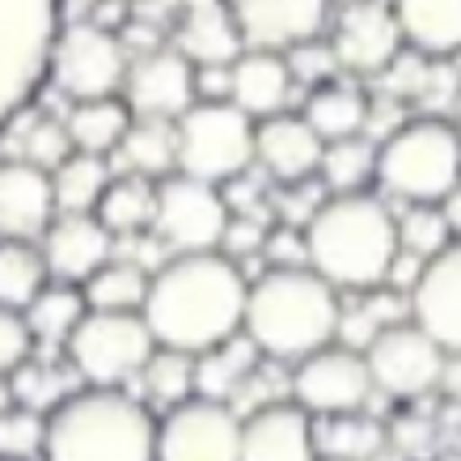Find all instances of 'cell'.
<instances>
[{
  "label": "cell",
  "instance_id": "obj_1",
  "mask_svg": "<svg viewBox=\"0 0 461 461\" xmlns=\"http://www.w3.org/2000/svg\"><path fill=\"white\" fill-rule=\"evenodd\" d=\"M246 293H250V280L241 276V263H233L229 254H174L169 263L153 271L149 301L140 313L161 348L199 356L241 330Z\"/></svg>",
  "mask_w": 461,
  "mask_h": 461
},
{
  "label": "cell",
  "instance_id": "obj_2",
  "mask_svg": "<svg viewBox=\"0 0 461 461\" xmlns=\"http://www.w3.org/2000/svg\"><path fill=\"white\" fill-rule=\"evenodd\" d=\"M343 326L339 288L313 267H267L246 293L241 330L254 339L263 360L296 364L330 348Z\"/></svg>",
  "mask_w": 461,
  "mask_h": 461
},
{
  "label": "cell",
  "instance_id": "obj_3",
  "mask_svg": "<svg viewBox=\"0 0 461 461\" xmlns=\"http://www.w3.org/2000/svg\"><path fill=\"white\" fill-rule=\"evenodd\" d=\"M309 267L339 293H377L398 263V221L377 195H326L305 224Z\"/></svg>",
  "mask_w": 461,
  "mask_h": 461
},
{
  "label": "cell",
  "instance_id": "obj_4",
  "mask_svg": "<svg viewBox=\"0 0 461 461\" xmlns=\"http://www.w3.org/2000/svg\"><path fill=\"white\" fill-rule=\"evenodd\" d=\"M42 461H157L153 406L123 385H85L47 411Z\"/></svg>",
  "mask_w": 461,
  "mask_h": 461
},
{
  "label": "cell",
  "instance_id": "obj_5",
  "mask_svg": "<svg viewBox=\"0 0 461 461\" xmlns=\"http://www.w3.org/2000/svg\"><path fill=\"white\" fill-rule=\"evenodd\" d=\"M381 191L402 203H440L461 182V127L448 119H411L377 144Z\"/></svg>",
  "mask_w": 461,
  "mask_h": 461
},
{
  "label": "cell",
  "instance_id": "obj_6",
  "mask_svg": "<svg viewBox=\"0 0 461 461\" xmlns=\"http://www.w3.org/2000/svg\"><path fill=\"white\" fill-rule=\"evenodd\" d=\"M254 127L233 102H195L178 119V169L224 186L254 166Z\"/></svg>",
  "mask_w": 461,
  "mask_h": 461
},
{
  "label": "cell",
  "instance_id": "obj_7",
  "mask_svg": "<svg viewBox=\"0 0 461 461\" xmlns=\"http://www.w3.org/2000/svg\"><path fill=\"white\" fill-rule=\"evenodd\" d=\"M72 373L85 385H123L140 377V368L157 351V339L149 330L144 313H111V309H89L81 326L64 343Z\"/></svg>",
  "mask_w": 461,
  "mask_h": 461
},
{
  "label": "cell",
  "instance_id": "obj_8",
  "mask_svg": "<svg viewBox=\"0 0 461 461\" xmlns=\"http://www.w3.org/2000/svg\"><path fill=\"white\" fill-rule=\"evenodd\" d=\"M127 47L119 34L94 26V22H64L51 47V68L47 81L56 85L68 102L111 98L127 81Z\"/></svg>",
  "mask_w": 461,
  "mask_h": 461
},
{
  "label": "cell",
  "instance_id": "obj_9",
  "mask_svg": "<svg viewBox=\"0 0 461 461\" xmlns=\"http://www.w3.org/2000/svg\"><path fill=\"white\" fill-rule=\"evenodd\" d=\"M445 348L415 321H390L364 343L373 390L393 402H415L445 381Z\"/></svg>",
  "mask_w": 461,
  "mask_h": 461
},
{
  "label": "cell",
  "instance_id": "obj_10",
  "mask_svg": "<svg viewBox=\"0 0 461 461\" xmlns=\"http://www.w3.org/2000/svg\"><path fill=\"white\" fill-rule=\"evenodd\" d=\"M229 203H224L221 186H212L191 174H169L157 182V216H153V238L174 254H199V250H221L224 224H229Z\"/></svg>",
  "mask_w": 461,
  "mask_h": 461
},
{
  "label": "cell",
  "instance_id": "obj_11",
  "mask_svg": "<svg viewBox=\"0 0 461 461\" xmlns=\"http://www.w3.org/2000/svg\"><path fill=\"white\" fill-rule=\"evenodd\" d=\"M157 461H241V415L216 398H186L157 423Z\"/></svg>",
  "mask_w": 461,
  "mask_h": 461
},
{
  "label": "cell",
  "instance_id": "obj_12",
  "mask_svg": "<svg viewBox=\"0 0 461 461\" xmlns=\"http://www.w3.org/2000/svg\"><path fill=\"white\" fill-rule=\"evenodd\" d=\"M373 393L377 390H373V373L364 364V351L348 348V343H330V348L313 351L305 360H296L288 373V398L296 406H305L309 415L364 411Z\"/></svg>",
  "mask_w": 461,
  "mask_h": 461
},
{
  "label": "cell",
  "instance_id": "obj_13",
  "mask_svg": "<svg viewBox=\"0 0 461 461\" xmlns=\"http://www.w3.org/2000/svg\"><path fill=\"white\" fill-rule=\"evenodd\" d=\"M123 98L136 119H169V123H178L182 114L199 102L195 64L182 56L178 47H157V51H144V56H131Z\"/></svg>",
  "mask_w": 461,
  "mask_h": 461
},
{
  "label": "cell",
  "instance_id": "obj_14",
  "mask_svg": "<svg viewBox=\"0 0 461 461\" xmlns=\"http://www.w3.org/2000/svg\"><path fill=\"white\" fill-rule=\"evenodd\" d=\"M330 42H335L339 68L351 77H381L406 51L402 26L393 17V5L385 0H360L339 9Z\"/></svg>",
  "mask_w": 461,
  "mask_h": 461
},
{
  "label": "cell",
  "instance_id": "obj_15",
  "mask_svg": "<svg viewBox=\"0 0 461 461\" xmlns=\"http://www.w3.org/2000/svg\"><path fill=\"white\" fill-rule=\"evenodd\" d=\"M411 321L461 360V238L420 267L411 284Z\"/></svg>",
  "mask_w": 461,
  "mask_h": 461
},
{
  "label": "cell",
  "instance_id": "obj_16",
  "mask_svg": "<svg viewBox=\"0 0 461 461\" xmlns=\"http://www.w3.org/2000/svg\"><path fill=\"white\" fill-rule=\"evenodd\" d=\"M39 250L51 280L81 288L98 267H106L114 258V233L94 212H59L51 229L42 233Z\"/></svg>",
  "mask_w": 461,
  "mask_h": 461
},
{
  "label": "cell",
  "instance_id": "obj_17",
  "mask_svg": "<svg viewBox=\"0 0 461 461\" xmlns=\"http://www.w3.org/2000/svg\"><path fill=\"white\" fill-rule=\"evenodd\" d=\"M246 47L288 51L296 42L318 39L330 22V0H229Z\"/></svg>",
  "mask_w": 461,
  "mask_h": 461
},
{
  "label": "cell",
  "instance_id": "obj_18",
  "mask_svg": "<svg viewBox=\"0 0 461 461\" xmlns=\"http://www.w3.org/2000/svg\"><path fill=\"white\" fill-rule=\"evenodd\" d=\"M59 216L51 174L22 157L0 161V241H42Z\"/></svg>",
  "mask_w": 461,
  "mask_h": 461
},
{
  "label": "cell",
  "instance_id": "obj_19",
  "mask_svg": "<svg viewBox=\"0 0 461 461\" xmlns=\"http://www.w3.org/2000/svg\"><path fill=\"white\" fill-rule=\"evenodd\" d=\"M241 461H318L313 415L293 398L254 406L241 420Z\"/></svg>",
  "mask_w": 461,
  "mask_h": 461
},
{
  "label": "cell",
  "instance_id": "obj_20",
  "mask_svg": "<svg viewBox=\"0 0 461 461\" xmlns=\"http://www.w3.org/2000/svg\"><path fill=\"white\" fill-rule=\"evenodd\" d=\"M321 149H326V140L305 123V114L284 111L254 127V161H258L267 178L280 182V186L318 178Z\"/></svg>",
  "mask_w": 461,
  "mask_h": 461
},
{
  "label": "cell",
  "instance_id": "obj_21",
  "mask_svg": "<svg viewBox=\"0 0 461 461\" xmlns=\"http://www.w3.org/2000/svg\"><path fill=\"white\" fill-rule=\"evenodd\" d=\"M174 47L195 68H203V64H233L246 51V39L229 0H186L174 26Z\"/></svg>",
  "mask_w": 461,
  "mask_h": 461
},
{
  "label": "cell",
  "instance_id": "obj_22",
  "mask_svg": "<svg viewBox=\"0 0 461 461\" xmlns=\"http://www.w3.org/2000/svg\"><path fill=\"white\" fill-rule=\"evenodd\" d=\"M293 72H288V59L284 51H258V47H246L238 59H233V89H229V102L241 106L254 123H263L271 114H284L288 98H293Z\"/></svg>",
  "mask_w": 461,
  "mask_h": 461
},
{
  "label": "cell",
  "instance_id": "obj_23",
  "mask_svg": "<svg viewBox=\"0 0 461 461\" xmlns=\"http://www.w3.org/2000/svg\"><path fill=\"white\" fill-rule=\"evenodd\" d=\"M393 17L411 51L428 59L461 56V0H393Z\"/></svg>",
  "mask_w": 461,
  "mask_h": 461
},
{
  "label": "cell",
  "instance_id": "obj_24",
  "mask_svg": "<svg viewBox=\"0 0 461 461\" xmlns=\"http://www.w3.org/2000/svg\"><path fill=\"white\" fill-rule=\"evenodd\" d=\"M368 111H373V102L364 94L360 85L351 81H321L309 89L305 98V123L318 131L321 140H348V136H364V127H368Z\"/></svg>",
  "mask_w": 461,
  "mask_h": 461
},
{
  "label": "cell",
  "instance_id": "obj_25",
  "mask_svg": "<svg viewBox=\"0 0 461 461\" xmlns=\"http://www.w3.org/2000/svg\"><path fill=\"white\" fill-rule=\"evenodd\" d=\"M258 360H263V351L254 348V339L246 330L229 335L224 343L195 356V393L216 398V402H229L246 381H254Z\"/></svg>",
  "mask_w": 461,
  "mask_h": 461
},
{
  "label": "cell",
  "instance_id": "obj_26",
  "mask_svg": "<svg viewBox=\"0 0 461 461\" xmlns=\"http://www.w3.org/2000/svg\"><path fill=\"white\" fill-rule=\"evenodd\" d=\"M131 119H136V114H131L127 98L111 94V98L72 102V111H68V119H64V127H68L72 149H77V153L111 157V153H119V144H123Z\"/></svg>",
  "mask_w": 461,
  "mask_h": 461
},
{
  "label": "cell",
  "instance_id": "obj_27",
  "mask_svg": "<svg viewBox=\"0 0 461 461\" xmlns=\"http://www.w3.org/2000/svg\"><path fill=\"white\" fill-rule=\"evenodd\" d=\"M119 161L127 174L140 178H169L178 174V123L169 119H131L123 144H119Z\"/></svg>",
  "mask_w": 461,
  "mask_h": 461
},
{
  "label": "cell",
  "instance_id": "obj_28",
  "mask_svg": "<svg viewBox=\"0 0 461 461\" xmlns=\"http://www.w3.org/2000/svg\"><path fill=\"white\" fill-rule=\"evenodd\" d=\"M114 238H144L153 233V216H157V182L140 178V174H123L111 178L106 195H102L98 212H94Z\"/></svg>",
  "mask_w": 461,
  "mask_h": 461
},
{
  "label": "cell",
  "instance_id": "obj_29",
  "mask_svg": "<svg viewBox=\"0 0 461 461\" xmlns=\"http://www.w3.org/2000/svg\"><path fill=\"white\" fill-rule=\"evenodd\" d=\"M149 280H153V271L144 263H136V258H111V263L98 267L81 284L85 305L111 309V313H140L144 301H149Z\"/></svg>",
  "mask_w": 461,
  "mask_h": 461
},
{
  "label": "cell",
  "instance_id": "obj_30",
  "mask_svg": "<svg viewBox=\"0 0 461 461\" xmlns=\"http://www.w3.org/2000/svg\"><path fill=\"white\" fill-rule=\"evenodd\" d=\"M313 440H318V457H339V461H368L385 440V428L377 420H368L364 411H348V415H313Z\"/></svg>",
  "mask_w": 461,
  "mask_h": 461
},
{
  "label": "cell",
  "instance_id": "obj_31",
  "mask_svg": "<svg viewBox=\"0 0 461 461\" xmlns=\"http://www.w3.org/2000/svg\"><path fill=\"white\" fill-rule=\"evenodd\" d=\"M318 178L330 195H360L368 182H377V140L373 136H348L321 149Z\"/></svg>",
  "mask_w": 461,
  "mask_h": 461
},
{
  "label": "cell",
  "instance_id": "obj_32",
  "mask_svg": "<svg viewBox=\"0 0 461 461\" xmlns=\"http://www.w3.org/2000/svg\"><path fill=\"white\" fill-rule=\"evenodd\" d=\"M51 271L42 263V250L34 241H0V305L22 309L47 288Z\"/></svg>",
  "mask_w": 461,
  "mask_h": 461
},
{
  "label": "cell",
  "instance_id": "obj_33",
  "mask_svg": "<svg viewBox=\"0 0 461 461\" xmlns=\"http://www.w3.org/2000/svg\"><path fill=\"white\" fill-rule=\"evenodd\" d=\"M140 385H144V402L161 406V411L195 398V356L157 343V351L140 368Z\"/></svg>",
  "mask_w": 461,
  "mask_h": 461
},
{
  "label": "cell",
  "instance_id": "obj_34",
  "mask_svg": "<svg viewBox=\"0 0 461 461\" xmlns=\"http://www.w3.org/2000/svg\"><path fill=\"white\" fill-rule=\"evenodd\" d=\"M89 313L85 293L77 284H47L26 309V321L39 343H68V335L81 326V318Z\"/></svg>",
  "mask_w": 461,
  "mask_h": 461
},
{
  "label": "cell",
  "instance_id": "obj_35",
  "mask_svg": "<svg viewBox=\"0 0 461 461\" xmlns=\"http://www.w3.org/2000/svg\"><path fill=\"white\" fill-rule=\"evenodd\" d=\"M56 186V208L59 212H98L106 186H111V166L106 157L94 153H72L64 166L51 174Z\"/></svg>",
  "mask_w": 461,
  "mask_h": 461
},
{
  "label": "cell",
  "instance_id": "obj_36",
  "mask_svg": "<svg viewBox=\"0 0 461 461\" xmlns=\"http://www.w3.org/2000/svg\"><path fill=\"white\" fill-rule=\"evenodd\" d=\"M448 241H453V233H448V221H445V212H440V203H411L398 216V246L411 258L428 263V258H436V254L445 250Z\"/></svg>",
  "mask_w": 461,
  "mask_h": 461
},
{
  "label": "cell",
  "instance_id": "obj_37",
  "mask_svg": "<svg viewBox=\"0 0 461 461\" xmlns=\"http://www.w3.org/2000/svg\"><path fill=\"white\" fill-rule=\"evenodd\" d=\"M72 153H77V149H72V136H68V127H64V119L34 114L30 123H22V140H17V157H22V161L56 174Z\"/></svg>",
  "mask_w": 461,
  "mask_h": 461
},
{
  "label": "cell",
  "instance_id": "obj_38",
  "mask_svg": "<svg viewBox=\"0 0 461 461\" xmlns=\"http://www.w3.org/2000/svg\"><path fill=\"white\" fill-rule=\"evenodd\" d=\"M42 436H47L42 411H30L22 402L0 411V457H34L42 453Z\"/></svg>",
  "mask_w": 461,
  "mask_h": 461
},
{
  "label": "cell",
  "instance_id": "obj_39",
  "mask_svg": "<svg viewBox=\"0 0 461 461\" xmlns=\"http://www.w3.org/2000/svg\"><path fill=\"white\" fill-rule=\"evenodd\" d=\"M284 59H288V72H293V81L301 85H321V81H335L339 72V56H335V42H326L318 34V39H305L296 42V47H288L284 51Z\"/></svg>",
  "mask_w": 461,
  "mask_h": 461
},
{
  "label": "cell",
  "instance_id": "obj_40",
  "mask_svg": "<svg viewBox=\"0 0 461 461\" xmlns=\"http://www.w3.org/2000/svg\"><path fill=\"white\" fill-rule=\"evenodd\" d=\"M14 377V393L17 402L30 406V411H51V406L59 402V398H68V390H64V381L56 377V368H47V364H34L26 360L17 373H9Z\"/></svg>",
  "mask_w": 461,
  "mask_h": 461
},
{
  "label": "cell",
  "instance_id": "obj_41",
  "mask_svg": "<svg viewBox=\"0 0 461 461\" xmlns=\"http://www.w3.org/2000/svg\"><path fill=\"white\" fill-rule=\"evenodd\" d=\"M34 348L39 339L30 330L26 313L0 305V373H17L26 360H34Z\"/></svg>",
  "mask_w": 461,
  "mask_h": 461
},
{
  "label": "cell",
  "instance_id": "obj_42",
  "mask_svg": "<svg viewBox=\"0 0 461 461\" xmlns=\"http://www.w3.org/2000/svg\"><path fill=\"white\" fill-rule=\"evenodd\" d=\"M267 233H271V224H267V216H250V212H233V216H229V224H224L221 254H229L233 263H241V258H254V254H263Z\"/></svg>",
  "mask_w": 461,
  "mask_h": 461
},
{
  "label": "cell",
  "instance_id": "obj_43",
  "mask_svg": "<svg viewBox=\"0 0 461 461\" xmlns=\"http://www.w3.org/2000/svg\"><path fill=\"white\" fill-rule=\"evenodd\" d=\"M263 258L267 267H305L309 263V246H305V229L301 224H271L267 233V246H263Z\"/></svg>",
  "mask_w": 461,
  "mask_h": 461
},
{
  "label": "cell",
  "instance_id": "obj_44",
  "mask_svg": "<svg viewBox=\"0 0 461 461\" xmlns=\"http://www.w3.org/2000/svg\"><path fill=\"white\" fill-rule=\"evenodd\" d=\"M229 89H233V64H203V68H195L199 102H229Z\"/></svg>",
  "mask_w": 461,
  "mask_h": 461
},
{
  "label": "cell",
  "instance_id": "obj_45",
  "mask_svg": "<svg viewBox=\"0 0 461 461\" xmlns=\"http://www.w3.org/2000/svg\"><path fill=\"white\" fill-rule=\"evenodd\" d=\"M182 5H186V0H131V17H144V22L166 26L169 17L182 14Z\"/></svg>",
  "mask_w": 461,
  "mask_h": 461
},
{
  "label": "cell",
  "instance_id": "obj_46",
  "mask_svg": "<svg viewBox=\"0 0 461 461\" xmlns=\"http://www.w3.org/2000/svg\"><path fill=\"white\" fill-rule=\"evenodd\" d=\"M440 212H445V221H448V233L461 238V182L448 191L445 199H440Z\"/></svg>",
  "mask_w": 461,
  "mask_h": 461
},
{
  "label": "cell",
  "instance_id": "obj_47",
  "mask_svg": "<svg viewBox=\"0 0 461 461\" xmlns=\"http://www.w3.org/2000/svg\"><path fill=\"white\" fill-rule=\"evenodd\" d=\"M9 406H17L14 377H9V373H0V411H9Z\"/></svg>",
  "mask_w": 461,
  "mask_h": 461
},
{
  "label": "cell",
  "instance_id": "obj_48",
  "mask_svg": "<svg viewBox=\"0 0 461 461\" xmlns=\"http://www.w3.org/2000/svg\"><path fill=\"white\" fill-rule=\"evenodd\" d=\"M368 461H411V453H402V448L398 445H381L377 453H373V457Z\"/></svg>",
  "mask_w": 461,
  "mask_h": 461
},
{
  "label": "cell",
  "instance_id": "obj_49",
  "mask_svg": "<svg viewBox=\"0 0 461 461\" xmlns=\"http://www.w3.org/2000/svg\"><path fill=\"white\" fill-rule=\"evenodd\" d=\"M448 111H453V123L461 127V81H457V94H453V106H448Z\"/></svg>",
  "mask_w": 461,
  "mask_h": 461
},
{
  "label": "cell",
  "instance_id": "obj_50",
  "mask_svg": "<svg viewBox=\"0 0 461 461\" xmlns=\"http://www.w3.org/2000/svg\"><path fill=\"white\" fill-rule=\"evenodd\" d=\"M330 5H339V9H348V5H360V0H330Z\"/></svg>",
  "mask_w": 461,
  "mask_h": 461
},
{
  "label": "cell",
  "instance_id": "obj_51",
  "mask_svg": "<svg viewBox=\"0 0 461 461\" xmlns=\"http://www.w3.org/2000/svg\"><path fill=\"white\" fill-rule=\"evenodd\" d=\"M0 461H34V457H0Z\"/></svg>",
  "mask_w": 461,
  "mask_h": 461
},
{
  "label": "cell",
  "instance_id": "obj_52",
  "mask_svg": "<svg viewBox=\"0 0 461 461\" xmlns=\"http://www.w3.org/2000/svg\"><path fill=\"white\" fill-rule=\"evenodd\" d=\"M318 461H339V457H318Z\"/></svg>",
  "mask_w": 461,
  "mask_h": 461
}]
</instances>
